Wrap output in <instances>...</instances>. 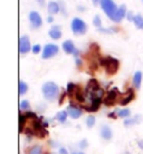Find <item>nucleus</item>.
Segmentation results:
<instances>
[{
	"instance_id": "obj_1",
	"label": "nucleus",
	"mask_w": 143,
	"mask_h": 154,
	"mask_svg": "<svg viewBox=\"0 0 143 154\" xmlns=\"http://www.w3.org/2000/svg\"><path fill=\"white\" fill-rule=\"evenodd\" d=\"M42 93L45 100L48 102H53L59 95V87L54 82H47L42 86Z\"/></svg>"
},
{
	"instance_id": "obj_2",
	"label": "nucleus",
	"mask_w": 143,
	"mask_h": 154,
	"mask_svg": "<svg viewBox=\"0 0 143 154\" xmlns=\"http://www.w3.org/2000/svg\"><path fill=\"white\" fill-rule=\"evenodd\" d=\"M100 64L102 66H104L105 70H106V73H107L108 75H114V74L117 72L119 65H120V63H119V60H117L116 58L110 57V56H108V57L101 58Z\"/></svg>"
},
{
	"instance_id": "obj_3",
	"label": "nucleus",
	"mask_w": 143,
	"mask_h": 154,
	"mask_svg": "<svg viewBox=\"0 0 143 154\" xmlns=\"http://www.w3.org/2000/svg\"><path fill=\"white\" fill-rule=\"evenodd\" d=\"M70 28H72V31L74 32V35L76 36L85 35L86 31H87V25H86V23L84 20L79 19V18H74L72 20Z\"/></svg>"
},
{
	"instance_id": "obj_4",
	"label": "nucleus",
	"mask_w": 143,
	"mask_h": 154,
	"mask_svg": "<svg viewBox=\"0 0 143 154\" xmlns=\"http://www.w3.org/2000/svg\"><path fill=\"white\" fill-rule=\"evenodd\" d=\"M100 4L102 9H103V11L107 15V17L110 19L112 20L114 15H115V12L117 11V7L114 4V1L113 0H101Z\"/></svg>"
},
{
	"instance_id": "obj_5",
	"label": "nucleus",
	"mask_w": 143,
	"mask_h": 154,
	"mask_svg": "<svg viewBox=\"0 0 143 154\" xmlns=\"http://www.w3.org/2000/svg\"><path fill=\"white\" fill-rule=\"evenodd\" d=\"M121 95L120 91L116 88V87H113L112 89H110V92L107 93V95L105 97L104 100H103V103H104L105 106H107V107H111L113 105L116 103V100H117V97Z\"/></svg>"
},
{
	"instance_id": "obj_6",
	"label": "nucleus",
	"mask_w": 143,
	"mask_h": 154,
	"mask_svg": "<svg viewBox=\"0 0 143 154\" xmlns=\"http://www.w3.org/2000/svg\"><path fill=\"white\" fill-rule=\"evenodd\" d=\"M58 50H59V48H58L56 44H46L45 47H44L42 57L44 59H49V58L54 57V56H56L58 54Z\"/></svg>"
},
{
	"instance_id": "obj_7",
	"label": "nucleus",
	"mask_w": 143,
	"mask_h": 154,
	"mask_svg": "<svg viewBox=\"0 0 143 154\" xmlns=\"http://www.w3.org/2000/svg\"><path fill=\"white\" fill-rule=\"evenodd\" d=\"M63 50L65 51L66 54L68 55H74L75 57L77 58V56L79 55V50L75 47L74 45V42L72 40H65V42H63Z\"/></svg>"
},
{
	"instance_id": "obj_8",
	"label": "nucleus",
	"mask_w": 143,
	"mask_h": 154,
	"mask_svg": "<svg viewBox=\"0 0 143 154\" xmlns=\"http://www.w3.org/2000/svg\"><path fill=\"white\" fill-rule=\"evenodd\" d=\"M31 45L30 40L28 36H21L19 39V51L21 55H25L29 53V50H31Z\"/></svg>"
},
{
	"instance_id": "obj_9",
	"label": "nucleus",
	"mask_w": 143,
	"mask_h": 154,
	"mask_svg": "<svg viewBox=\"0 0 143 154\" xmlns=\"http://www.w3.org/2000/svg\"><path fill=\"white\" fill-rule=\"evenodd\" d=\"M89 98H91V105L89 106H84L83 108H85L87 112H97L101 104H102V98L94 96V95H91Z\"/></svg>"
},
{
	"instance_id": "obj_10",
	"label": "nucleus",
	"mask_w": 143,
	"mask_h": 154,
	"mask_svg": "<svg viewBox=\"0 0 143 154\" xmlns=\"http://www.w3.org/2000/svg\"><path fill=\"white\" fill-rule=\"evenodd\" d=\"M66 111H67V113H68L70 117H72L73 119H77L83 115V109H82L81 107L76 106V105H74V104L68 105Z\"/></svg>"
},
{
	"instance_id": "obj_11",
	"label": "nucleus",
	"mask_w": 143,
	"mask_h": 154,
	"mask_svg": "<svg viewBox=\"0 0 143 154\" xmlns=\"http://www.w3.org/2000/svg\"><path fill=\"white\" fill-rule=\"evenodd\" d=\"M29 21H30V25L33 28H40L42 25H43V20H42V17L37 11H31L29 14Z\"/></svg>"
},
{
	"instance_id": "obj_12",
	"label": "nucleus",
	"mask_w": 143,
	"mask_h": 154,
	"mask_svg": "<svg viewBox=\"0 0 143 154\" xmlns=\"http://www.w3.org/2000/svg\"><path fill=\"white\" fill-rule=\"evenodd\" d=\"M100 135L101 137L105 141H111L113 139V131L110 125H106V124H103L100 128Z\"/></svg>"
},
{
	"instance_id": "obj_13",
	"label": "nucleus",
	"mask_w": 143,
	"mask_h": 154,
	"mask_svg": "<svg viewBox=\"0 0 143 154\" xmlns=\"http://www.w3.org/2000/svg\"><path fill=\"white\" fill-rule=\"evenodd\" d=\"M125 15H126V6L122 5V6H120V7L117 8V11L115 12V15H114L112 20L114 23H120L121 20L125 17Z\"/></svg>"
},
{
	"instance_id": "obj_14",
	"label": "nucleus",
	"mask_w": 143,
	"mask_h": 154,
	"mask_svg": "<svg viewBox=\"0 0 143 154\" xmlns=\"http://www.w3.org/2000/svg\"><path fill=\"white\" fill-rule=\"evenodd\" d=\"M134 97H135V95H134V92H133V89H132V88L128 89V92H126V95L121 98L120 105H122V106H125V105H128L129 103H131L132 100H134Z\"/></svg>"
},
{
	"instance_id": "obj_15",
	"label": "nucleus",
	"mask_w": 143,
	"mask_h": 154,
	"mask_svg": "<svg viewBox=\"0 0 143 154\" xmlns=\"http://www.w3.org/2000/svg\"><path fill=\"white\" fill-rule=\"evenodd\" d=\"M141 119H142V116L140 115V114H136L133 117H129V119H124L123 122L124 126L130 127V126H133V125H136V124H139L141 122Z\"/></svg>"
},
{
	"instance_id": "obj_16",
	"label": "nucleus",
	"mask_w": 143,
	"mask_h": 154,
	"mask_svg": "<svg viewBox=\"0 0 143 154\" xmlns=\"http://www.w3.org/2000/svg\"><path fill=\"white\" fill-rule=\"evenodd\" d=\"M98 88H101L100 85H98V82H97L96 79H94V78L89 79V83H87V88H86L87 94L89 95V94H92V93L96 92Z\"/></svg>"
},
{
	"instance_id": "obj_17",
	"label": "nucleus",
	"mask_w": 143,
	"mask_h": 154,
	"mask_svg": "<svg viewBox=\"0 0 143 154\" xmlns=\"http://www.w3.org/2000/svg\"><path fill=\"white\" fill-rule=\"evenodd\" d=\"M48 35L51 39H54V40H57L62 37V31H61V26H53L51 29L49 30L48 32Z\"/></svg>"
},
{
	"instance_id": "obj_18",
	"label": "nucleus",
	"mask_w": 143,
	"mask_h": 154,
	"mask_svg": "<svg viewBox=\"0 0 143 154\" xmlns=\"http://www.w3.org/2000/svg\"><path fill=\"white\" fill-rule=\"evenodd\" d=\"M142 72L141 70H138L135 74H134V76H133V86H134V88L139 89L141 87V83H142Z\"/></svg>"
},
{
	"instance_id": "obj_19",
	"label": "nucleus",
	"mask_w": 143,
	"mask_h": 154,
	"mask_svg": "<svg viewBox=\"0 0 143 154\" xmlns=\"http://www.w3.org/2000/svg\"><path fill=\"white\" fill-rule=\"evenodd\" d=\"M59 10H61V7H59L58 2H56V1H49L48 2V12L50 15H56Z\"/></svg>"
},
{
	"instance_id": "obj_20",
	"label": "nucleus",
	"mask_w": 143,
	"mask_h": 154,
	"mask_svg": "<svg viewBox=\"0 0 143 154\" xmlns=\"http://www.w3.org/2000/svg\"><path fill=\"white\" fill-rule=\"evenodd\" d=\"M68 113H67V111H59V112L55 115V119L57 121V122H59V123H66V121H67V117H68Z\"/></svg>"
},
{
	"instance_id": "obj_21",
	"label": "nucleus",
	"mask_w": 143,
	"mask_h": 154,
	"mask_svg": "<svg viewBox=\"0 0 143 154\" xmlns=\"http://www.w3.org/2000/svg\"><path fill=\"white\" fill-rule=\"evenodd\" d=\"M115 112L117 114V116L121 117V119H126L129 117H131V109L130 108H121V109H117Z\"/></svg>"
},
{
	"instance_id": "obj_22",
	"label": "nucleus",
	"mask_w": 143,
	"mask_h": 154,
	"mask_svg": "<svg viewBox=\"0 0 143 154\" xmlns=\"http://www.w3.org/2000/svg\"><path fill=\"white\" fill-rule=\"evenodd\" d=\"M74 97H75V98H76V100H77V102H79V103H84V102H85V95H84L83 91H82L78 86H77V88H76V91H75Z\"/></svg>"
},
{
	"instance_id": "obj_23",
	"label": "nucleus",
	"mask_w": 143,
	"mask_h": 154,
	"mask_svg": "<svg viewBox=\"0 0 143 154\" xmlns=\"http://www.w3.org/2000/svg\"><path fill=\"white\" fill-rule=\"evenodd\" d=\"M133 23L135 25V27L140 30H142L143 29V17L140 14L134 16V19H133Z\"/></svg>"
},
{
	"instance_id": "obj_24",
	"label": "nucleus",
	"mask_w": 143,
	"mask_h": 154,
	"mask_svg": "<svg viewBox=\"0 0 143 154\" xmlns=\"http://www.w3.org/2000/svg\"><path fill=\"white\" fill-rule=\"evenodd\" d=\"M26 122H27V117L25 116V114H23V112H19V132L23 133V127L26 126Z\"/></svg>"
},
{
	"instance_id": "obj_25",
	"label": "nucleus",
	"mask_w": 143,
	"mask_h": 154,
	"mask_svg": "<svg viewBox=\"0 0 143 154\" xmlns=\"http://www.w3.org/2000/svg\"><path fill=\"white\" fill-rule=\"evenodd\" d=\"M28 154H44L43 147L40 145H33L28 151Z\"/></svg>"
},
{
	"instance_id": "obj_26",
	"label": "nucleus",
	"mask_w": 143,
	"mask_h": 154,
	"mask_svg": "<svg viewBox=\"0 0 143 154\" xmlns=\"http://www.w3.org/2000/svg\"><path fill=\"white\" fill-rule=\"evenodd\" d=\"M85 122H86V126L89 127V128H92V127H94L95 123H96V119H95L94 115H89L86 117Z\"/></svg>"
},
{
	"instance_id": "obj_27",
	"label": "nucleus",
	"mask_w": 143,
	"mask_h": 154,
	"mask_svg": "<svg viewBox=\"0 0 143 154\" xmlns=\"http://www.w3.org/2000/svg\"><path fill=\"white\" fill-rule=\"evenodd\" d=\"M76 88H77V86L74 84V83H68V84H67V89H66V93H67L68 95H70V96H72V95L74 96Z\"/></svg>"
},
{
	"instance_id": "obj_28",
	"label": "nucleus",
	"mask_w": 143,
	"mask_h": 154,
	"mask_svg": "<svg viewBox=\"0 0 143 154\" xmlns=\"http://www.w3.org/2000/svg\"><path fill=\"white\" fill-rule=\"evenodd\" d=\"M27 92H28V85L23 81H20L19 82V94L23 96V95H25Z\"/></svg>"
},
{
	"instance_id": "obj_29",
	"label": "nucleus",
	"mask_w": 143,
	"mask_h": 154,
	"mask_svg": "<svg viewBox=\"0 0 143 154\" xmlns=\"http://www.w3.org/2000/svg\"><path fill=\"white\" fill-rule=\"evenodd\" d=\"M30 109V103L28 102L27 100H23L20 102V111L23 112V111H26V112H28Z\"/></svg>"
},
{
	"instance_id": "obj_30",
	"label": "nucleus",
	"mask_w": 143,
	"mask_h": 154,
	"mask_svg": "<svg viewBox=\"0 0 143 154\" xmlns=\"http://www.w3.org/2000/svg\"><path fill=\"white\" fill-rule=\"evenodd\" d=\"M93 25L97 28V29H100V28L102 27V20H101V17H100L98 15H96L95 17H94V19H93Z\"/></svg>"
},
{
	"instance_id": "obj_31",
	"label": "nucleus",
	"mask_w": 143,
	"mask_h": 154,
	"mask_svg": "<svg viewBox=\"0 0 143 154\" xmlns=\"http://www.w3.org/2000/svg\"><path fill=\"white\" fill-rule=\"evenodd\" d=\"M25 116H26L27 119H34V121L38 119L37 114H36V113H34V112H30V111H28V112L25 113Z\"/></svg>"
},
{
	"instance_id": "obj_32",
	"label": "nucleus",
	"mask_w": 143,
	"mask_h": 154,
	"mask_svg": "<svg viewBox=\"0 0 143 154\" xmlns=\"http://www.w3.org/2000/svg\"><path fill=\"white\" fill-rule=\"evenodd\" d=\"M40 49H42V47H40V45L39 44H36V45H34L33 46V48H31V51H33V54H38V53H40Z\"/></svg>"
},
{
	"instance_id": "obj_33",
	"label": "nucleus",
	"mask_w": 143,
	"mask_h": 154,
	"mask_svg": "<svg viewBox=\"0 0 143 154\" xmlns=\"http://www.w3.org/2000/svg\"><path fill=\"white\" fill-rule=\"evenodd\" d=\"M78 146H79V149H82V150H84V149H86V147L89 146V143H87V141H86L85 139L82 140L81 142H79V144H78Z\"/></svg>"
},
{
	"instance_id": "obj_34",
	"label": "nucleus",
	"mask_w": 143,
	"mask_h": 154,
	"mask_svg": "<svg viewBox=\"0 0 143 154\" xmlns=\"http://www.w3.org/2000/svg\"><path fill=\"white\" fill-rule=\"evenodd\" d=\"M98 31H101V32H105V34H113L115 30H114L113 28H110V29H103V28H100Z\"/></svg>"
},
{
	"instance_id": "obj_35",
	"label": "nucleus",
	"mask_w": 143,
	"mask_h": 154,
	"mask_svg": "<svg viewBox=\"0 0 143 154\" xmlns=\"http://www.w3.org/2000/svg\"><path fill=\"white\" fill-rule=\"evenodd\" d=\"M126 18H128L129 21H133V19H134V16H133L132 11H129L128 12V15H126Z\"/></svg>"
},
{
	"instance_id": "obj_36",
	"label": "nucleus",
	"mask_w": 143,
	"mask_h": 154,
	"mask_svg": "<svg viewBox=\"0 0 143 154\" xmlns=\"http://www.w3.org/2000/svg\"><path fill=\"white\" fill-rule=\"evenodd\" d=\"M59 154H68V151L66 147H59V151H58Z\"/></svg>"
},
{
	"instance_id": "obj_37",
	"label": "nucleus",
	"mask_w": 143,
	"mask_h": 154,
	"mask_svg": "<svg viewBox=\"0 0 143 154\" xmlns=\"http://www.w3.org/2000/svg\"><path fill=\"white\" fill-rule=\"evenodd\" d=\"M138 146L141 149V151H143V139H141V140L138 141Z\"/></svg>"
},
{
	"instance_id": "obj_38",
	"label": "nucleus",
	"mask_w": 143,
	"mask_h": 154,
	"mask_svg": "<svg viewBox=\"0 0 143 154\" xmlns=\"http://www.w3.org/2000/svg\"><path fill=\"white\" fill-rule=\"evenodd\" d=\"M108 117H111V119H116V116H117V114H116V112H112V113H108Z\"/></svg>"
},
{
	"instance_id": "obj_39",
	"label": "nucleus",
	"mask_w": 143,
	"mask_h": 154,
	"mask_svg": "<svg viewBox=\"0 0 143 154\" xmlns=\"http://www.w3.org/2000/svg\"><path fill=\"white\" fill-rule=\"evenodd\" d=\"M36 1H37V2H38L42 7H44V6H45V0H36Z\"/></svg>"
},
{
	"instance_id": "obj_40",
	"label": "nucleus",
	"mask_w": 143,
	"mask_h": 154,
	"mask_svg": "<svg viewBox=\"0 0 143 154\" xmlns=\"http://www.w3.org/2000/svg\"><path fill=\"white\" fill-rule=\"evenodd\" d=\"M76 65L79 67V66H82V60L79 59V58H76Z\"/></svg>"
},
{
	"instance_id": "obj_41",
	"label": "nucleus",
	"mask_w": 143,
	"mask_h": 154,
	"mask_svg": "<svg viewBox=\"0 0 143 154\" xmlns=\"http://www.w3.org/2000/svg\"><path fill=\"white\" fill-rule=\"evenodd\" d=\"M64 98H65V93H64V94H62V96H61V100H59V104H62L63 100H64Z\"/></svg>"
},
{
	"instance_id": "obj_42",
	"label": "nucleus",
	"mask_w": 143,
	"mask_h": 154,
	"mask_svg": "<svg viewBox=\"0 0 143 154\" xmlns=\"http://www.w3.org/2000/svg\"><path fill=\"white\" fill-rule=\"evenodd\" d=\"M53 17H51V16H49V17H48V18H47V21H48V23H53Z\"/></svg>"
},
{
	"instance_id": "obj_43",
	"label": "nucleus",
	"mask_w": 143,
	"mask_h": 154,
	"mask_svg": "<svg viewBox=\"0 0 143 154\" xmlns=\"http://www.w3.org/2000/svg\"><path fill=\"white\" fill-rule=\"evenodd\" d=\"M93 1V4L96 6V5H98V2H101V0H92Z\"/></svg>"
},
{
	"instance_id": "obj_44",
	"label": "nucleus",
	"mask_w": 143,
	"mask_h": 154,
	"mask_svg": "<svg viewBox=\"0 0 143 154\" xmlns=\"http://www.w3.org/2000/svg\"><path fill=\"white\" fill-rule=\"evenodd\" d=\"M72 154H85L84 152H82V151H77V152H73Z\"/></svg>"
}]
</instances>
